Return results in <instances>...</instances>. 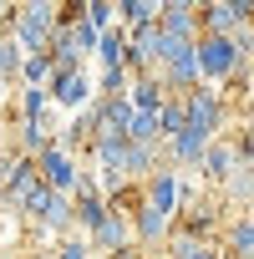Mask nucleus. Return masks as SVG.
<instances>
[{
  "label": "nucleus",
  "mask_w": 254,
  "mask_h": 259,
  "mask_svg": "<svg viewBox=\"0 0 254 259\" xmlns=\"http://www.w3.org/2000/svg\"><path fill=\"white\" fill-rule=\"evenodd\" d=\"M56 11L61 6H51V0H31V6H16V21H11V46L21 51V56H46V46H51V36H56Z\"/></svg>",
  "instance_id": "1"
},
{
  "label": "nucleus",
  "mask_w": 254,
  "mask_h": 259,
  "mask_svg": "<svg viewBox=\"0 0 254 259\" xmlns=\"http://www.w3.org/2000/svg\"><path fill=\"white\" fill-rule=\"evenodd\" d=\"M163 81L158 76H133V81H127V102H133V112H158L163 107Z\"/></svg>",
  "instance_id": "15"
},
{
  "label": "nucleus",
  "mask_w": 254,
  "mask_h": 259,
  "mask_svg": "<svg viewBox=\"0 0 254 259\" xmlns=\"http://www.w3.org/2000/svg\"><path fill=\"white\" fill-rule=\"evenodd\" d=\"M97 259H112V254H97Z\"/></svg>",
  "instance_id": "25"
},
{
  "label": "nucleus",
  "mask_w": 254,
  "mask_h": 259,
  "mask_svg": "<svg viewBox=\"0 0 254 259\" xmlns=\"http://www.w3.org/2000/svg\"><path fill=\"white\" fill-rule=\"evenodd\" d=\"M153 122H158V143H173L183 127H188V112H183V97H163V107L153 112Z\"/></svg>",
  "instance_id": "14"
},
{
  "label": "nucleus",
  "mask_w": 254,
  "mask_h": 259,
  "mask_svg": "<svg viewBox=\"0 0 254 259\" xmlns=\"http://www.w3.org/2000/svg\"><path fill=\"white\" fill-rule=\"evenodd\" d=\"M117 26L122 31H148V26H158V0H117Z\"/></svg>",
  "instance_id": "13"
},
{
  "label": "nucleus",
  "mask_w": 254,
  "mask_h": 259,
  "mask_svg": "<svg viewBox=\"0 0 254 259\" xmlns=\"http://www.w3.org/2000/svg\"><path fill=\"white\" fill-rule=\"evenodd\" d=\"M183 112H188V127L203 138H219V127L229 122V102L219 97V87H193L183 97Z\"/></svg>",
  "instance_id": "2"
},
{
  "label": "nucleus",
  "mask_w": 254,
  "mask_h": 259,
  "mask_svg": "<svg viewBox=\"0 0 254 259\" xmlns=\"http://www.w3.org/2000/svg\"><path fill=\"white\" fill-rule=\"evenodd\" d=\"M76 173H81V168H76V158H71V153H61V148H46V153L36 158V178H41L51 193H66V198H71Z\"/></svg>",
  "instance_id": "6"
},
{
  "label": "nucleus",
  "mask_w": 254,
  "mask_h": 259,
  "mask_svg": "<svg viewBox=\"0 0 254 259\" xmlns=\"http://www.w3.org/2000/svg\"><path fill=\"white\" fill-rule=\"evenodd\" d=\"M143 198H148V203H153L163 219H178V198H183V188H178V173L158 163V168H153V178L143 183Z\"/></svg>",
  "instance_id": "8"
},
{
  "label": "nucleus",
  "mask_w": 254,
  "mask_h": 259,
  "mask_svg": "<svg viewBox=\"0 0 254 259\" xmlns=\"http://www.w3.org/2000/svg\"><path fill=\"white\" fill-rule=\"evenodd\" d=\"M183 259H224V254H219V244H198V249L183 254Z\"/></svg>",
  "instance_id": "23"
},
{
  "label": "nucleus",
  "mask_w": 254,
  "mask_h": 259,
  "mask_svg": "<svg viewBox=\"0 0 254 259\" xmlns=\"http://www.w3.org/2000/svg\"><path fill=\"white\" fill-rule=\"evenodd\" d=\"M81 21L102 36V31H112V26H117V11H112V0H87V6H81Z\"/></svg>",
  "instance_id": "20"
},
{
  "label": "nucleus",
  "mask_w": 254,
  "mask_h": 259,
  "mask_svg": "<svg viewBox=\"0 0 254 259\" xmlns=\"http://www.w3.org/2000/svg\"><path fill=\"white\" fill-rule=\"evenodd\" d=\"M56 259H97V249H92L87 234H66V239L56 244Z\"/></svg>",
  "instance_id": "22"
},
{
  "label": "nucleus",
  "mask_w": 254,
  "mask_h": 259,
  "mask_svg": "<svg viewBox=\"0 0 254 259\" xmlns=\"http://www.w3.org/2000/svg\"><path fill=\"white\" fill-rule=\"evenodd\" d=\"M92 56L102 61V71H112V66H122V61H127V31H122V26H112V31H102V36H97V46H92Z\"/></svg>",
  "instance_id": "16"
},
{
  "label": "nucleus",
  "mask_w": 254,
  "mask_h": 259,
  "mask_svg": "<svg viewBox=\"0 0 254 259\" xmlns=\"http://www.w3.org/2000/svg\"><path fill=\"white\" fill-rule=\"evenodd\" d=\"M158 31L178 36V41H198V6L193 0H168V6H158Z\"/></svg>",
  "instance_id": "9"
},
{
  "label": "nucleus",
  "mask_w": 254,
  "mask_h": 259,
  "mask_svg": "<svg viewBox=\"0 0 254 259\" xmlns=\"http://www.w3.org/2000/svg\"><path fill=\"white\" fill-rule=\"evenodd\" d=\"M254 16V0H214L198 6V36H239Z\"/></svg>",
  "instance_id": "3"
},
{
  "label": "nucleus",
  "mask_w": 254,
  "mask_h": 259,
  "mask_svg": "<svg viewBox=\"0 0 254 259\" xmlns=\"http://www.w3.org/2000/svg\"><path fill=\"white\" fill-rule=\"evenodd\" d=\"M158 148L163 143H127L122 148V183H148L153 178V168H158Z\"/></svg>",
  "instance_id": "11"
},
{
  "label": "nucleus",
  "mask_w": 254,
  "mask_h": 259,
  "mask_svg": "<svg viewBox=\"0 0 254 259\" xmlns=\"http://www.w3.org/2000/svg\"><path fill=\"white\" fill-rule=\"evenodd\" d=\"M224 259H234V254H224Z\"/></svg>",
  "instance_id": "28"
},
{
  "label": "nucleus",
  "mask_w": 254,
  "mask_h": 259,
  "mask_svg": "<svg viewBox=\"0 0 254 259\" xmlns=\"http://www.w3.org/2000/svg\"><path fill=\"white\" fill-rule=\"evenodd\" d=\"M208 143H214V138H203V133H193V127H183V133L168 143L173 168H198V163H203V153H208Z\"/></svg>",
  "instance_id": "12"
},
{
  "label": "nucleus",
  "mask_w": 254,
  "mask_h": 259,
  "mask_svg": "<svg viewBox=\"0 0 254 259\" xmlns=\"http://www.w3.org/2000/svg\"><path fill=\"white\" fill-rule=\"evenodd\" d=\"M249 203H254V188H249Z\"/></svg>",
  "instance_id": "26"
},
{
  "label": "nucleus",
  "mask_w": 254,
  "mask_h": 259,
  "mask_svg": "<svg viewBox=\"0 0 254 259\" xmlns=\"http://www.w3.org/2000/svg\"><path fill=\"white\" fill-rule=\"evenodd\" d=\"M224 239H229V254H234V259H254V213L234 219Z\"/></svg>",
  "instance_id": "17"
},
{
  "label": "nucleus",
  "mask_w": 254,
  "mask_h": 259,
  "mask_svg": "<svg viewBox=\"0 0 254 259\" xmlns=\"http://www.w3.org/2000/svg\"><path fill=\"white\" fill-rule=\"evenodd\" d=\"M87 239H92V249H97V254H127V249H133V224H127V213L107 208V219H102Z\"/></svg>",
  "instance_id": "7"
},
{
  "label": "nucleus",
  "mask_w": 254,
  "mask_h": 259,
  "mask_svg": "<svg viewBox=\"0 0 254 259\" xmlns=\"http://www.w3.org/2000/svg\"><path fill=\"white\" fill-rule=\"evenodd\" d=\"M11 21H16V6H11V0H0V36L11 31Z\"/></svg>",
  "instance_id": "24"
},
{
  "label": "nucleus",
  "mask_w": 254,
  "mask_h": 259,
  "mask_svg": "<svg viewBox=\"0 0 254 259\" xmlns=\"http://www.w3.org/2000/svg\"><path fill=\"white\" fill-rule=\"evenodd\" d=\"M0 259H11V254H0Z\"/></svg>",
  "instance_id": "27"
},
{
  "label": "nucleus",
  "mask_w": 254,
  "mask_h": 259,
  "mask_svg": "<svg viewBox=\"0 0 254 259\" xmlns=\"http://www.w3.org/2000/svg\"><path fill=\"white\" fill-rule=\"evenodd\" d=\"M51 56H21V71H16V81H26V87H46L51 81Z\"/></svg>",
  "instance_id": "19"
},
{
  "label": "nucleus",
  "mask_w": 254,
  "mask_h": 259,
  "mask_svg": "<svg viewBox=\"0 0 254 259\" xmlns=\"http://www.w3.org/2000/svg\"><path fill=\"white\" fill-rule=\"evenodd\" d=\"M198 168H203V178H208V183H229V178H234V168H239V153H234V138H214Z\"/></svg>",
  "instance_id": "10"
},
{
  "label": "nucleus",
  "mask_w": 254,
  "mask_h": 259,
  "mask_svg": "<svg viewBox=\"0 0 254 259\" xmlns=\"http://www.w3.org/2000/svg\"><path fill=\"white\" fill-rule=\"evenodd\" d=\"M127 81H133V76H127L122 66H112V71H102L92 87H97V97H127Z\"/></svg>",
  "instance_id": "21"
},
{
  "label": "nucleus",
  "mask_w": 254,
  "mask_h": 259,
  "mask_svg": "<svg viewBox=\"0 0 254 259\" xmlns=\"http://www.w3.org/2000/svg\"><path fill=\"white\" fill-rule=\"evenodd\" d=\"M46 97H51L56 107H66V112H81V107L97 97V87H92V76H87V71H51Z\"/></svg>",
  "instance_id": "5"
},
{
  "label": "nucleus",
  "mask_w": 254,
  "mask_h": 259,
  "mask_svg": "<svg viewBox=\"0 0 254 259\" xmlns=\"http://www.w3.org/2000/svg\"><path fill=\"white\" fill-rule=\"evenodd\" d=\"M46 107H51L46 87H21V117H16V122H36V127H46V122H41Z\"/></svg>",
  "instance_id": "18"
},
{
  "label": "nucleus",
  "mask_w": 254,
  "mask_h": 259,
  "mask_svg": "<svg viewBox=\"0 0 254 259\" xmlns=\"http://www.w3.org/2000/svg\"><path fill=\"white\" fill-rule=\"evenodd\" d=\"M127 224H133V249H163V244H168V234H173V219H163L148 198H138V203H133Z\"/></svg>",
  "instance_id": "4"
}]
</instances>
